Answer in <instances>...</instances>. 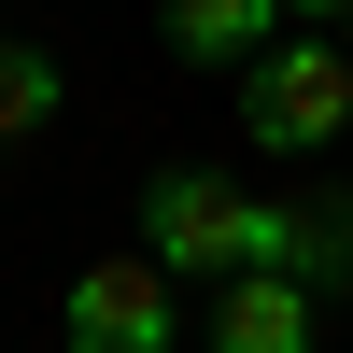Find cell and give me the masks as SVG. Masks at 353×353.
Segmentation results:
<instances>
[{
    "instance_id": "7",
    "label": "cell",
    "mask_w": 353,
    "mask_h": 353,
    "mask_svg": "<svg viewBox=\"0 0 353 353\" xmlns=\"http://www.w3.org/2000/svg\"><path fill=\"white\" fill-rule=\"evenodd\" d=\"M353 14V0H283V28H339Z\"/></svg>"
},
{
    "instance_id": "4",
    "label": "cell",
    "mask_w": 353,
    "mask_h": 353,
    "mask_svg": "<svg viewBox=\"0 0 353 353\" xmlns=\"http://www.w3.org/2000/svg\"><path fill=\"white\" fill-rule=\"evenodd\" d=\"M311 339H325L311 283H283V269H241V283H212V353H311Z\"/></svg>"
},
{
    "instance_id": "1",
    "label": "cell",
    "mask_w": 353,
    "mask_h": 353,
    "mask_svg": "<svg viewBox=\"0 0 353 353\" xmlns=\"http://www.w3.org/2000/svg\"><path fill=\"white\" fill-rule=\"evenodd\" d=\"M141 254L170 283H353V198H254L241 170H141Z\"/></svg>"
},
{
    "instance_id": "3",
    "label": "cell",
    "mask_w": 353,
    "mask_h": 353,
    "mask_svg": "<svg viewBox=\"0 0 353 353\" xmlns=\"http://www.w3.org/2000/svg\"><path fill=\"white\" fill-rule=\"evenodd\" d=\"M170 339H184V311H170V269H156V254H99V269H71L57 353H170Z\"/></svg>"
},
{
    "instance_id": "8",
    "label": "cell",
    "mask_w": 353,
    "mask_h": 353,
    "mask_svg": "<svg viewBox=\"0 0 353 353\" xmlns=\"http://www.w3.org/2000/svg\"><path fill=\"white\" fill-rule=\"evenodd\" d=\"M339 57H353V14H339Z\"/></svg>"
},
{
    "instance_id": "6",
    "label": "cell",
    "mask_w": 353,
    "mask_h": 353,
    "mask_svg": "<svg viewBox=\"0 0 353 353\" xmlns=\"http://www.w3.org/2000/svg\"><path fill=\"white\" fill-rule=\"evenodd\" d=\"M57 99H71V71H57L43 43H0V141H28V128H57Z\"/></svg>"
},
{
    "instance_id": "5",
    "label": "cell",
    "mask_w": 353,
    "mask_h": 353,
    "mask_svg": "<svg viewBox=\"0 0 353 353\" xmlns=\"http://www.w3.org/2000/svg\"><path fill=\"white\" fill-rule=\"evenodd\" d=\"M269 43H283V0H170V57H198V71H241Z\"/></svg>"
},
{
    "instance_id": "2",
    "label": "cell",
    "mask_w": 353,
    "mask_h": 353,
    "mask_svg": "<svg viewBox=\"0 0 353 353\" xmlns=\"http://www.w3.org/2000/svg\"><path fill=\"white\" fill-rule=\"evenodd\" d=\"M241 128L269 141V156H325L353 128V57L339 28H283L269 57H241Z\"/></svg>"
}]
</instances>
